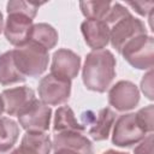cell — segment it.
Instances as JSON below:
<instances>
[{
    "mask_svg": "<svg viewBox=\"0 0 154 154\" xmlns=\"http://www.w3.org/2000/svg\"><path fill=\"white\" fill-rule=\"evenodd\" d=\"M116 58L108 49L91 51L82 69V81L88 90L105 93L116 77Z\"/></svg>",
    "mask_w": 154,
    "mask_h": 154,
    "instance_id": "obj_1",
    "label": "cell"
},
{
    "mask_svg": "<svg viewBox=\"0 0 154 154\" xmlns=\"http://www.w3.org/2000/svg\"><path fill=\"white\" fill-rule=\"evenodd\" d=\"M12 54L18 71L24 77H37L48 67V51L32 41L16 47L12 49Z\"/></svg>",
    "mask_w": 154,
    "mask_h": 154,
    "instance_id": "obj_2",
    "label": "cell"
},
{
    "mask_svg": "<svg viewBox=\"0 0 154 154\" xmlns=\"http://www.w3.org/2000/svg\"><path fill=\"white\" fill-rule=\"evenodd\" d=\"M123 58L137 70H152L154 66V38L140 35L124 45L120 51Z\"/></svg>",
    "mask_w": 154,
    "mask_h": 154,
    "instance_id": "obj_3",
    "label": "cell"
},
{
    "mask_svg": "<svg viewBox=\"0 0 154 154\" xmlns=\"http://www.w3.org/2000/svg\"><path fill=\"white\" fill-rule=\"evenodd\" d=\"M40 100L47 106H59L69 101L71 95V81L48 73L38 82Z\"/></svg>",
    "mask_w": 154,
    "mask_h": 154,
    "instance_id": "obj_4",
    "label": "cell"
},
{
    "mask_svg": "<svg viewBox=\"0 0 154 154\" xmlns=\"http://www.w3.org/2000/svg\"><path fill=\"white\" fill-rule=\"evenodd\" d=\"M113 126L112 143L116 147H131L140 143L147 136V132L138 124L135 113H125L119 116Z\"/></svg>",
    "mask_w": 154,
    "mask_h": 154,
    "instance_id": "obj_5",
    "label": "cell"
},
{
    "mask_svg": "<svg viewBox=\"0 0 154 154\" xmlns=\"http://www.w3.org/2000/svg\"><path fill=\"white\" fill-rule=\"evenodd\" d=\"M140 35H147V28L141 19L134 17L130 12L109 25V42L118 53L126 42Z\"/></svg>",
    "mask_w": 154,
    "mask_h": 154,
    "instance_id": "obj_6",
    "label": "cell"
},
{
    "mask_svg": "<svg viewBox=\"0 0 154 154\" xmlns=\"http://www.w3.org/2000/svg\"><path fill=\"white\" fill-rule=\"evenodd\" d=\"M17 117L19 125L26 132H46L51 125L52 108L36 99Z\"/></svg>",
    "mask_w": 154,
    "mask_h": 154,
    "instance_id": "obj_7",
    "label": "cell"
},
{
    "mask_svg": "<svg viewBox=\"0 0 154 154\" xmlns=\"http://www.w3.org/2000/svg\"><path fill=\"white\" fill-rule=\"evenodd\" d=\"M140 102V90L130 81H119L108 90V103L119 112L134 109Z\"/></svg>",
    "mask_w": 154,
    "mask_h": 154,
    "instance_id": "obj_8",
    "label": "cell"
},
{
    "mask_svg": "<svg viewBox=\"0 0 154 154\" xmlns=\"http://www.w3.org/2000/svg\"><path fill=\"white\" fill-rule=\"evenodd\" d=\"M32 25V18H30L26 14L19 12L7 13L4 28L5 37L11 45L20 47L29 42Z\"/></svg>",
    "mask_w": 154,
    "mask_h": 154,
    "instance_id": "obj_9",
    "label": "cell"
},
{
    "mask_svg": "<svg viewBox=\"0 0 154 154\" xmlns=\"http://www.w3.org/2000/svg\"><path fill=\"white\" fill-rule=\"evenodd\" d=\"M0 95L4 105V112L8 116H19L36 100L35 91L26 85L5 89Z\"/></svg>",
    "mask_w": 154,
    "mask_h": 154,
    "instance_id": "obj_10",
    "label": "cell"
},
{
    "mask_svg": "<svg viewBox=\"0 0 154 154\" xmlns=\"http://www.w3.org/2000/svg\"><path fill=\"white\" fill-rule=\"evenodd\" d=\"M81 69V57L67 48H60L53 53L51 73L72 81Z\"/></svg>",
    "mask_w": 154,
    "mask_h": 154,
    "instance_id": "obj_11",
    "label": "cell"
},
{
    "mask_svg": "<svg viewBox=\"0 0 154 154\" xmlns=\"http://www.w3.org/2000/svg\"><path fill=\"white\" fill-rule=\"evenodd\" d=\"M53 150L67 149L76 152L78 154H93V143L87 136L82 135V132L77 131H65L57 132L53 137L52 142Z\"/></svg>",
    "mask_w": 154,
    "mask_h": 154,
    "instance_id": "obj_12",
    "label": "cell"
},
{
    "mask_svg": "<svg viewBox=\"0 0 154 154\" xmlns=\"http://www.w3.org/2000/svg\"><path fill=\"white\" fill-rule=\"evenodd\" d=\"M85 43L93 51L103 49L109 43V26L103 20L85 19L81 24Z\"/></svg>",
    "mask_w": 154,
    "mask_h": 154,
    "instance_id": "obj_13",
    "label": "cell"
},
{
    "mask_svg": "<svg viewBox=\"0 0 154 154\" xmlns=\"http://www.w3.org/2000/svg\"><path fill=\"white\" fill-rule=\"evenodd\" d=\"M114 122H116V113L109 107L101 108L97 112V114H95L93 122L90 123L88 134L94 141L107 140Z\"/></svg>",
    "mask_w": 154,
    "mask_h": 154,
    "instance_id": "obj_14",
    "label": "cell"
},
{
    "mask_svg": "<svg viewBox=\"0 0 154 154\" xmlns=\"http://www.w3.org/2000/svg\"><path fill=\"white\" fill-rule=\"evenodd\" d=\"M54 132H65V131H77L83 132L85 126L79 123L70 106H61L55 111L54 123H53Z\"/></svg>",
    "mask_w": 154,
    "mask_h": 154,
    "instance_id": "obj_15",
    "label": "cell"
},
{
    "mask_svg": "<svg viewBox=\"0 0 154 154\" xmlns=\"http://www.w3.org/2000/svg\"><path fill=\"white\" fill-rule=\"evenodd\" d=\"M25 82V77L18 71L12 51H7L0 55V84L11 85Z\"/></svg>",
    "mask_w": 154,
    "mask_h": 154,
    "instance_id": "obj_16",
    "label": "cell"
},
{
    "mask_svg": "<svg viewBox=\"0 0 154 154\" xmlns=\"http://www.w3.org/2000/svg\"><path fill=\"white\" fill-rule=\"evenodd\" d=\"M59 35L58 31L49 24L47 23H37L32 25L31 34H30V40L41 47L46 48L47 51L54 48L58 43Z\"/></svg>",
    "mask_w": 154,
    "mask_h": 154,
    "instance_id": "obj_17",
    "label": "cell"
},
{
    "mask_svg": "<svg viewBox=\"0 0 154 154\" xmlns=\"http://www.w3.org/2000/svg\"><path fill=\"white\" fill-rule=\"evenodd\" d=\"M19 136V126L11 118H0V152H10Z\"/></svg>",
    "mask_w": 154,
    "mask_h": 154,
    "instance_id": "obj_18",
    "label": "cell"
},
{
    "mask_svg": "<svg viewBox=\"0 0 154 154\" xmlns=\"http://www.w3.org/2000/svg\"><path fill=\"white\" fill-rule=\"evenodd\" d=\"M20 146L26 147L36 154H49L52 150V141L46 132H25Z\"/></svg>",
    "mask_w": 154,
    "mask_h": 154,
    "instance_id": "obj_19",
    "label": "cell"
},
{
    "mask_svg": "<svg viewBox=\"0 0 154 154\" xmlns=\"http://www.w3.org/2000/svg\"><path fill=\"white\" fill-rule=\"evenodd\" d=\"M112 2L111 1H81L79 7L87 19L103 20L107 16Z\"/></svg>",
    "mask_w": 154,
    "mask_h": 154,
    "instance_id": "obj_20",
    "label": "cell"
},
{
    "mask_svg": "<svg viewBox=\"0 0 154 154\" xmlns=\"http://www.w3.org/2000/svg\"><path fill=\"white\" fill-rule=\"evenodd\" d=\"M41 5H43V4L29 2V1H23V0H11L6 5V11H7V13L19 12V13L26 14L34 19L37 13V10Z\"/></svg>",
    "mask_w": 154,
    "mask_h": 154,
    "instance_id": "obj_21",
    "label": "cell"
},
{
    "mask_svg": "<svg viewBox=\"0 0 154 154\" xmlns=\"http://www.w3.org/2000/svg\"><path fill=\"white\" fill-rule=\"evenodd\" d=\"M135 114H136V119H137L138 124L141 125V128L147 134H152L153 130H154V122H153L154 106L153 105H148V106L138 109Z\"/></svg>",
    "mask_w": 154,
    "mask_h": 154,
    "instance_id": "obj_22",
    "label": "cell"
},
{
    "mask_svg": "<svg viewBox=\"0 0 154 154\" xmlns=\"http://www.w3.org/2000/svg\"><path fill=\"white\" fill-rule=\"evenodd\" d=\"M134 154H154V135L148 134L135 148Z\"/></svg>",
    "mask_w": 154,
    "mask_h": 154,
    "instance_id": "obj_23",
    "label": "cell"
},
{
    "mask_svg": "<svg viewBox=\"0 0 154 154\" xmlns=\"http://www.w3.org/2000/svg\"><path fill=\"white\" fill-rule=\"evenodd\" d=\"M126 5L134 8L138 14L146 17V16H149V13L153 11L154 2L153 1H128Z\"/></svg>",
    "mask_w": 154,
    "mask_h": 154,
    "instance_id": "obj_24",
    "label": "cell"
},
{
    "mask_svg": "<svg viewBox=\"0 0 154 154\" xmlns=\"http://www.w3.org/2000/svg\"><path fill=\"white\" fill-rule=\"evenodd\" d=\"M141 90L149 100L154 99V95H153V69L148 70V72L143 76V78L141 81Z\"/></svg>",
    "mask_w": 154,
    "mask_h": 154,
    "instance_id": "obj_25",
    "label": "cell"
},
{
    "mask_svg": "<svg viewBox=\"0 0 154 154\" xmlns=\"http://www.w3.org/2000/svg\"><path fill=\"white\" fill-rule=\"evenodd\" d=\"M8 154H36V153H34L32 150H30V149H28L26 147H23V146H19L18 148H16V149H13L11 153H8Z\"/></svg>",
    "mask_w": 154,
    "mask_h": 154,
    "instance_id": "obj_26",
    "label": "cell"
},
{
    "mask_svg": "<svg viewBox=\"0 0 154 154\" xmlns=\"http://www.w3.org/2000/svg\"><path fill=\"white\" fill-rule=\"evenodd\" d=\"M54 154H78V153L67 149H59V150H54Z\"/></svg>",
    "mask_w": 154,
    "mask_h": 154,
    "instance_id": "obj_27",
    "label": "cell"
},
{
    "mask_svg": "<svg viewBox=\"0 0 154 154\" xmlns=\"http://www.w3.org/2000/svg\"><path fill=\"white\" fill-rule=\"evenodd\" d=\"M101 154H129V153H126V152H119V150H114V149H108V150H106V152H103Z\"/></svg>",
    "mask_w": 154,
    "mask_h": 154,
    "instance_id": "obj_28",
    "label": "cell"
},
{
    "mask_svg": "<svg viewBox=\"0 0 154 154\" xmlns=\"http://www.w3.org/2000/svg\"><path fill=\"white\" fill-rule=\"evenodd\" d=\"M2 29H4V18H2V13L0 11V34H1Z\"/></svg>",
    "mask_w": 154,
    "mask_h": 154,
    "instance_id": "obj_29",
    "label": "cell"
},
{
    "mask_svg": "<svg viewBox=\"0 0 154 154\" xmlns=\"http://www.w3.org/2000/svg\"><path fill=\"white\" fill-rule=\"evenodd\" d=\"M2 113H4V105H2V100H1V95H0V118H1Z\"/></svg>",
    "mask_w": 154,
    "mask_h": 154,
    "instance_id": "obj_30",
    "label": "cell"
},
{
    "mask_svg": "<svg viewBox=\"0 0 154 154\" xmlns=\"http://www.w3.org/2000/svg\"><path fill=\"white\" fill-rule=\"evenodd\" d=\"M0 154H8V152H0Z\"/></svg>",
    "mask_w": 154,
    "mask_h": 154,
    "instance_id": "obj_31",
    "label": "cell"
}]
</instances>
